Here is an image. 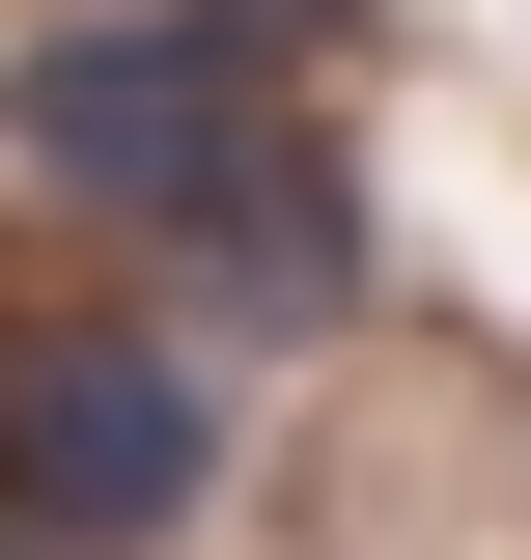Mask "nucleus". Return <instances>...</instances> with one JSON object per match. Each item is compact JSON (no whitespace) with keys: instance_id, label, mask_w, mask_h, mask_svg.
I'll return each instance as SVG.
<instances>
[{"instance_id":"obj_1","label":"nucleus","mask_w":531,"mask_h":560,"mask_svg":"<svg viewBox=\"0 0 531 560\" xmlns=\"http://www.w3.org/2000/svg\"><path fill=\"white\" fill-rule=\"evenodd\" d=\"M224 504V364L168 308H28L0 337V533L28 560H168Z\"/></svg>"},{"instance_id":"obj_2","label":"nucleus","mask_w":531,"mask_h":560,"mask_svg":"<svg viewBox=\"0 0 531 560\" xmlns=\"http://www.w3.org/2000/svg\"><path fill=\"white\" fill-rule=\"evenodd\" d=\"M252 113H280V84L224 57L197 0H84V28L0 57V168H28L57 224H113V253H168V224L224 197V140H252Z\"/></svg>"},{"instance_id":"obj_3","label":"nucleus","mask_w":531,"mask_h":560,"mask_svg":"<svg viewBox=\"0 0 531 560\" xmlns=\"http://www.w3.org/2000/svg\"><path fill=\"white\" fill-rule=\"evenodd\" d=\"M364 280H392L364 168H335L308 113H252V140H224V197L168 224V337H364Z\"/></svg>"},{"instance_id":"obj_4","label":"nucleus","mask_w":531,"mask_h":560,"mask_svg":"<svg viewBox=\"0 0 531 560\" xmlns=\"http://www.w3.org/2000/svg\"><path fill=\"white\" fill-rule=\"evenodd\" d=\"M197 28H224V57H252V84H308L335 28H364V0H197Z\"/></svg>"},{"instance_id":"obj_5","label":"nucleus","mask_w":531,"mask_h":560,"mask_svg":"<svg viewBox=\"0 0 531 560\" xmlns=\"http://www.w3.org/2000/svg\"><path fill=\"white\" fill-rule=\"evenodd\" d=\"M0 560H28V533H0Z\"/></svg>"}]
</instances>
